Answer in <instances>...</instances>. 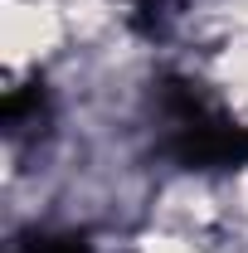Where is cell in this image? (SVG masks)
I'll return each instance as SVG.
<instances>
[{
    "instance_id": "7a4b0ae2",
    "label": "cell",
    "mask_w": 248,
    "mask_h": 253,
    "mask_svg": "<svg viewBox=\"0 0 248 253\" xmlns=\"http://www.w3.org/2000/svg\"><path fill=\"white\" fill-rule=\"evenodd\" d=\"M44 112H49V97H44L39 83L15 88V93L5 97V126L10 131H25V122H44Z\"/></svg>"
},
{
    "instance_id": "6da1fadb",
    "label": "cell",
    "mask_w": 248,
    "mask_h": 253,
    "mask_svg": "<svg viewBox=\"0 0 248 253\" xmlns=\"http://www.w3.org/2000/svg\"><path fill=\"white\" fill-rule=\"evenodd\" d=\"M161 112L170 122L165 156L185 170H239L248 166V126L224 117L209 97L185 78H165Z\"/></svg>"
},
{
    "instance_id": "3957f363",
    "label": "cell",
    "mask_w": 248,
    "mask_h": 253,
    "mask_svg": "<svg viewBox=\"0 0 248 253\" xmlns=\"http://www.w3.org/2000/svg\"><path fill=\"white\" fill-rule=\"evenodd\" d=\"M20 253H93V249H88L83 234H39V239H30Z\"/></svg>"
}]
</instances>
